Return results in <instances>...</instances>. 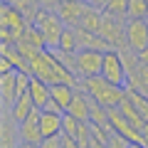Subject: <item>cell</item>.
<instances>
[{
    "label": "cell",
    "mask_w": 148,
    "mask_h": 148,
    "mask_svg": "<svg viewBox=\"0 0 148 148\" xmlns=\"http://www.w3.org/2000/svg\"><path fill=\"white\" fill-rule=\"evenodd\" d=\"M77 86L84 89L94 101H99V104H104V106H119L126 99V86H119V84H114V82H109L104 74L84 77V79H79Z\"/></svg>",
    "instance_id": "obj_1"
},
{
    "label": "cell",
    "mask_w": 148,
    "mask_h": 148,
    "mask_svg": "<svg viewBox=\"0 0 148 148\" xmlns=\"http://www.w3.org/2000/svg\"><path fill=\"white\" fill-rule=\"evenodd\" d=\"M32 22L42 30L45 40H47V49H57L59 40H62V32H64V27H67L62 17H59L54 10H49V8H40Z\"/></svg>",
    "instance_id": "obj_2"
},
{
    "label": "cell",
    "mask_w": 148,
    "mask_h": 148,
    "mask_svg": "<svg viewBox=\"0 0 148 148\" xmlns=\"http://www.w3.org/2000/svg\"><path fill=\"white\" fill-rule=\"evenodd\" d=\"M101 35L104 40L111 45V49H126L128 40H126V17L121 15H111L104 12V22H101Z\"/></svg>",
    "instance_id": "obj_3"
},
{
    "label": "cell",
    "mask_w": 148,
    "mask_h": 148,
    "mask_svg": "<svg viewBox=\"0 0 148 148\" xmlns=\"http://www.w3.org/2000/svg\"><path fill=\"white\" fill-rule=\"evenodd\" d=\"M101 74H104L109 82L119 86H126L128 84V72L123 67V59L119 49H106L104 52V64H101Z\"/></svg>",
    "instance_id": "obj_4"
},
{
    "label": "cell",
    "mask_w": 148,
    "mask_h": 148,
    "mask_svg": "<svg viewBox=\"0 0 148 148\" xmlns=\"http://www.w3.org/2000/svg\"><path fill=\"white\" fill-rule=\"evenodd\" d=\"M109 126L114 128L116 133L126 136L131 141V146H143V136H141V128H136L126 116L121 114L119 106H109Z\"/></svg>",
    "instance_id": "obj_5"
},
{
    "label": "cell",
    "mask_w": 148,
    "mask_h": 148,
    "mask_svg": "<svg viewBox=\"0 0 148 148\" xmlns=\"http://www.w3.org/2000/svg\"><path fill=\"white\" fill-rule=\"evenodd\" d=\"M27 25H30V20H27V15L20 10V8L12 5V3H3V10H0V27H8V30L20 40V37L25 35Z\"/></svg>",
    "instance_id": "obj_6"
},
{
    "label": "cell",
    "mask_w": 148,
    "mask_h": 148,
    "mask_svg": "<svg viewBox=\"0 0 148 148\" xmlns=\"http://www.w3.org/2000/svg\"><path fill=\"white\" fill-rule=\"evenodd\" d=\"M40 114L42 109L35 106L30 111V116L20 121V146H42V126H40Z\"/></svg>",
    "instance_id": "obj_7"
},
{
    "label": "cell",
    "mask_w": 148,
    "mask_h": 148,
    "mask_svg": "<svg viewBox=\"0 0 148 148\" xmlns=\"http://www.w3.org/2000/svg\"><path fill=\"white\" fill-rule=\"evenodd\" d=\"M101 64H104V52L82 47L79 52H77V77L84 79V77L101 74Z\"/></svg>",
    "instance_id": "obj_8"
},
{
    "label": "cell",
    "mask_w": 148,
    "mask_h": 148,
    "mask_svg": "<svg viewBox=\"0 0 148 148\" xmlns=\"http://www.w3.org/2000/svg\"><path fill=\"white\" fill-rule=\"evenodd\" d=\"M126 40L128 47L141 52L148 47V22L146 17H126Z\"/></svg>",
    "instance_id": "obj_9"
},
{
    "label": "cell",
    "mask_w": 148,
    "mask_h": 148,
    "mask_svg": "<svg viewBox=\"0 0 148 148\" xmlns=\"http://www.w3.org/2000/svg\"><path fill=\"white\" fill-rule=\"evenodd\" d=\"M84 8H86V0H62L57 5V15L64 20L67 27H79Z\"/></svg>",
    "instance_id": "obj_10"
},
{
    "label": "cell",
    "mask_w": 148,
    "mask_h": 148,
    "mask_svg": "<svg viewBox=\"0 0 148 148\" xmlns=\"http://www.w3.org/2000/svg\"><path fill=\"white\" fill-rule=\"evenodd\" d=\"M17 72H8V74H0V94H3V104L5 109H10L17 99Z\"/></svg>",
    "instance_id": "obj_11"
},
{
    "label": "cell",
    "mask_w": 148,
    "mask_h": 148,
    "mask_svg": "<svg viewBox=\"0 0 148 148\" xmlns=\"http://www.w3.org/2000/svg\"><path fill=\"white\" fill-rule=\"evenodd\" d=\"M77 35H79V47L99 49V52L111 49V45L104 40V35H101V32H91V30H84V27H77Z\"/></svg>",
    "instance_id": "obj_12"
},
{
    "label": "cell",
    "mask_w": 148,
    "mask_h": 148,
    "mask_svg": "<svg viewBox=\"0 0 148 148\" xmlns=\"http://www.w3.org/2000/svg\"><path fill=\"white\" fill-rule=\"evenodd\" d=\"M35 106H37V104H35V99H32V94H30V91H25V94H20V96L15 99V104H12L10 109H5V111L15 119L17 123H20V121H25V119L30 116V111L35 109Z\"/></svg>",
    "instance_id": "obj_13"
},
{
    "label": "cell",
    "mask_w": 148,
    "mask_h": 148,
    "mask_svg": "<svg viewBox=\"0 0 148 148\" xmlns=\"http://www.w3.org/2000/svg\"><path fill=\"white\" fill-rule=\"evenodd\" d=\"M62 119L64 114H57V111H47L42 109L40 114V126H42V136H59L62 133Z\"/></svg>",
    "instance_id": "obj_14"
},
{
    "label": "cell",
    "mask_w": 148,
    "mask_h": 148,
    "mask_svg": "<svg viewBox=\"0 0 148 148\" xmlns=\"http://www.w3.org/2000/svg\"><path fill=\"white\" fill-rule=\"evenodd\" d=\"M0 143H3V148H12V146L20 143V123L8 111H5V116H3V136H0Z\"/></svg>",
    "instance_id": "obj_15"
},
{
    "label": "cell",
    "mask_w": 148,
    "mask_h": 148,
    "mask_svg": "<svg viewBox=\"0 0 148 148\" xmlns=\"http://www.w3.org/2000/svg\"><path fill=\"white\" fill-rule=\"evenodd\" d=\"M101 22H104V10L91 3H86L84 12H82V20H79V27L84 30H91V32H99L101 30Z\"/></svg>",
    "instance_id": "obj_16"
},
{
    "label": "cell",
    "mask_w": 148,
    "mask_h": 148,
    "mask_svg": "<svg viewBox=\"0 0 148 148\" xmlns=\"http://www.w3.org/2000/svg\"><path fill=\"white\" fill-rule=\"evenodd\" d=\"M30 94H32V99H35V104L42 109V106L52 99V84L32 74V79H30Z\"/></svg>",
    "instance_id": "obj_17"
},
{
    "label": "cell",
    "mask_w": 148,
    "mask_h": 148,
    "mask_svg": "<svg viewBox=\"0 0 148 148\" xmlns=\"http://www.w3.org/2000/svg\"><path fill=\"white\" fill-rule=\"evenodd\" d=\"M67 111L72 116H77L79 121H89V94L77 86V94H74V99H72V104H69Z\"/></svg>",
    "instance_id": "obj_18"
},
{
    "label": "cell",
    "mask_w": 148,
    "mask_h": 148,
    "mask_svg": "<svg viewBox=\"0 0 148 148\" xmlns=\"http://www.w3.org/2000/svg\"><path fill=\"white\" fill-rule=\"evenodd\" d=\"M74 94H77V86H74V84H64V82H57V84H52V99L57 101V104L62 106L64 111L69 109V104H72Z\"/></svg>",
    "instance_id": "obj_19"
},
{
    "label": "cell",
    "mask_w": 148,
    "mask_h": 148,
    "mask_svg": "<svg viewBox=\"0 0 148 148\" xmlns=\"http://www.w3.org/2000/svg\"><path fill=\"white\" fill-rule=\"evenodd\" d=\"M126 96L131 99V104L138 109V114L148 121V94H143V91L136 89V86H126Z\"/></svg>",
    "instance_id": "obj_20"
},
{
    "label": "cell",
    "mask_w": 148,
    "mask_h": 148,
    "mask_svg": "<svg viewBox=\"0 0 148 148\" xmlns=\"http://www.w3.org/2000/svg\"><path fill=\"white\" fill-rule=\"evenodd\" d=\"M57 49H64V52H79V35H77V27H64L62 32V40H59V47Z\"/></svg>",
    "instance_id": "obj_21"
},
{
    "label": "cell",
    "mask_w": 148,
    "mask_h": 148,
    "mask_svg": "<svg viewBox=\"0 0 148 148\" xmlns=\"http://www.w3.org/2000/svg\"><path fill=\"white\" fill-rule=\"evenodd\" d=\"M126 86H136V89H141L143 94H148V64H141V67L136 69V74L128 77Z\"/></svg>",
    "instance_id": "obj_22"
},
{
    "label": "cell",
    "mask_w": 148,
    "mask_h": 148,
    "mask_svg": "<svg viewBox=\"0 0 148 148\" xmlns=\"http://www.w3.org/2000/svg\"><path fill=\"white\" fill-rule=\"evenodd\" d=\"M104 12H111V15L128 17V0H106Z\"/></svg>",
    "instance_id": "obj_23"
},
{
    "label": "cell",
    "mask_w": 148,
    "mask_h": 148,
    "mask_svg": "<svg viewBox=\"0 0 148 148\" xmlns=\"http://www.w3.org/2000/svg\"><path fill=\"white\" fill-rule=\"evenodd\" d=\"M77 143L82 148L91 146V121H82L79 123V131H77Z\"/></svg>",
    "instance_id": "obj_24"
},
{
    "label": "cell",
    "mask_w": 148,
    "mask_h": 148,
    "mask_svg": "<svg viewBox=\"0 0 148 148\" xmlns=\"http://www.w3.org/2000/svg\"><path fill=\"white\" fill-rule=\"evenodd\" d=\"M148 5L146 0H128V17H146Z\"/></svg>",
    "instance_id": "obj_25"
},
{
    "label": "cell",
    "mask_w": 148,
    "mask_h": 148,
    "mask_svg": "<svg viewBox=\"0 0 148 148\" xmlns=\"http://www.w3.org/2000/svg\"><path fill=\"white\" fill-rule=\"evenodd\" d=\"M8 72H15V64H12L8 57L0 54V74H8Z\"/></svg>",
    "instance_id": "obj_26"
},
{
    "label": "cell",
    "mask_w": 148,
    "mask_h": 148,
    "mask_svg": "<svg viewBox=\"0 0 148 148\" xmlns=\"http://www.w3.org/2000/svg\"><path fill=\"white\" fill-rule=\"evenodd\" d=\"M59 138H62V146H64V148H74V146H79V143H77V138L69 136V133H64V131H62V136H59Z\"/></svg>",
    "instance_id": "obj_27"
},
{
    "label": "cell",
    "mask_w": 148,
    "mask_h": 148,
    "mask_svg": "<svg viewBox=\"0 0 148 148\" xmlns=\"http://www.w3.org/2000/svg\"><path fill=\"white\" fill-rule=\"evenodd\" d=\"M42 109H47V111H57V114H67V111H64V109H62V106H59V104H57L54 99H49L47 104L42 106Z\"/></svg>",
    "instance_id": "obj_28"
},
{
    "label": "cell",
    "mask_w": 148,
    "mask_h": 148,
    "mask_svg": "<svg viewBox=\"0 0 148 148\" xmlns=\"http://www.w3.org/2000/svg\"><path fill=\"white\" fill-rule=\"evenodd\" d=\"M37 3H40L42 8H49V10H54V8H57L62 0H37Z\"/></svg>",
    "instance_id": "obj_29"
},
{
    "label": "cell",
    "mask_w": 148,
    "mask_h": 148,
    "mask_svg": "<svg viewBox=\"0 0 148 148\" xmlns=\"http://www.w3.org/2000/svg\"><path fill=\"white\" fill-rule=\"evenodd\" d=\"M141 136H143V146L148 148V121L143 123V128H141Z\"/></svg>",
    "instance_id": "obj_30"
},
{
    "label": "cell",
    "mask_w": 148,
    "mask_h": 148,
    "mask_svg": "<svg viewBox=\"0 0 148 148\" xmlns=\"http://www.w3.org/2000/svg\"><path fill=\"white\" fill-rule=\"evenodd\" d=\"M138 59H141V64H148V47L138 52Z\"/></svg>",
    "instance_id": "obj_31"
},
{
    "label": "cell",
    "mask_w": 148,
    "mask_h": 148,
    "mask_svg": "<svg viewBox=\"0 0 148 148\" xmlns=\"http://www.w3.org/2000/svg\"><path fill=\"white\" fill-rule=\"evenodd\" d=\"M86 3H91V5H96V8H101V10H104V5H106V0H86Z\"/></svg>",
    "instance_id": "obj_32"
},
{
    "label": "cell",
    "mask_w": 148,
    "mask_h": 148,
    "mask_svg": "<svg viewBox=\"0 0 148 148\" xmlns=\"http://www.w3.org/2000/svg\"><path fill=\"white\" fill-rule=\"evenodd\" d=\"M146 22H148V15H146Z\"/></svg>",
    "instance_id": "obj_33"
},
{
    "label": "cell",
    "mask_w": 148,
    "mask_h": 148,
    "mask_svg": "<svg viewBox=\"0 0 148 148\" xmlns=\"http://www.w3.org/2000/svg\"><path fill=\"white\" fill-rule=\"evenodd\" d=\"M146 5H148V0H146Z\"/></svg>",
    "instance_id": "obj_34"
}]
</instances>
